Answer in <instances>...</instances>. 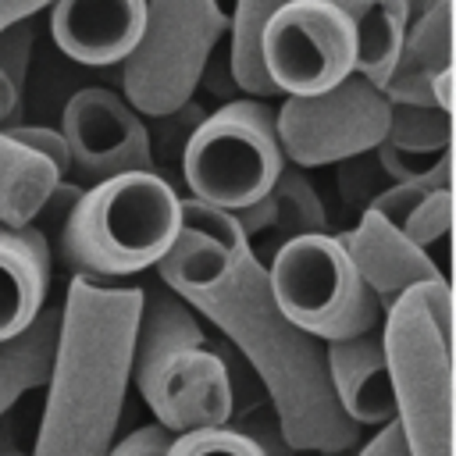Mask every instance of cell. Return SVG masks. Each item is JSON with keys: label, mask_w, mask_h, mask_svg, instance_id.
I'll list each match as a JSON object with an SVG mask.
<instances>
[{"label": "cell", "mask_w": 456, "mask_h": 456, "mask_svg": "<svg viewBox=\"0 0 456 456\" xmlns=\"http://www.w3.org/2000/svg\"><path fill=\"white\" fill-rule=\"evenodd\" d=\"M157 278L207 317L260 378L281 442L296 452H349L360 431L335 403L324 342L299 331L278 310L267 267L232 214L182 200V232L157 264Z\"/></svg>", "instance_id": "obj_1"}, {"label": "cell", "mask_w": 456, "mask_h": 456, "mask_svg": "<svg viewBox=\"0 0 456 456\" xmlns=\"http://www.w3.org/2000/svg\"><path fill=\"white\" fill-rule=\"evenodd\" d=\"M142 289L71 278L32 456H107L132 385Z\"/></svg>", "instance_id": "obj_2"}, {"label": "cell", "mask_w": 456, "mask_h": 456, "mask_svg": "<svg viewBox=\"0 0 456 456\" xmlns=\"http://www.w3.org/2000/svg\"><path fill=\"white\" fill-rule=\"evenodd\" d=\"M132 385L171 435L228 428L235 413V385L224 356L207 346L196 310L164 285L142 289Z\"/></svg>", "instance_id": "obj_3"}, {"label": "cell", "mask_w": 456, "mask_h": 456, "mask_svg": "<svg viewBox=\"0 0 456 456\" xmlns=\"http://www.w3.org/2000/svg\"><path fill=\"white\" fill-rule=\"evenodd\" d=\"M182 232V196L157 171H128L86 189L61 221V260L93 281L157 267Z\"/></svg>", "instance_id": "obj_4"}, {"label": "cell", "mask_w": 456, "mask_h": 456, "mask_svg": "<svg viewBox=\"0 0 456 456\" xmlns=\"http://www.w3.org/2000/svg\"><path fill=\"white\" fill-rule=\"evenodd\" d=\"M381 349L410 456H452V292L445 278L406 289L385 310Z\"/></svg>", "instance_id": "obj_5"}, {"label": "cell", "mask_w": 456, "mask_h": 456, "mask_svg": "<svg viewBox=\"0 0 456 456\" xmlns=\"http://www.w3.org/2000/svg\"><path fill=\"white\" fill-rule=\"evenodd\" d=\"M228 28L224 0H146L142 43L121 64L128 107L157 121L185 107Z\"/></svg>", "instance_id": "obj_6"}, {"label": "cell", "mask_w": 456, "mask_h": 456, "mask_svg": "<svg viewBox=\"0 0 456 456\" xmlns=\"http://www.w3.org/2000/svg\"><path fill=\"white\" fill-rule=\"evenodd\" d=\"M281 167L274 110L264 100H228L189 132L182 153L189 200L224 214L264 200Z\"/></svg>", "instance_id": "obj_7"}, {"label": "cell", "mask_w": 456, "mask_h": 456, "mask_svg": "<svg viewBox=\"0 0 456 456\" xmlns=\"http://www.w3.org/2000/svg\"><path fill=\"white\" fill-rule=\"evenodd\" d=\"M267 285L299 331L317 342H342L374 331L381 306L356 274L335 235H299L271 253Z\"/></svg>", "instance_id": "obj_8"}, {"label": "cell", "mask_w": 456, "mask_h": 456, "mask_svg": "<svg viewBox=\"0 0 456 456\" xmlns=\"http://www.w3.org/2000/svg\"><path fill=\"white\" fill-rule=\"evenodd\" d=\"M388 100L360 75L317 96H285L274 110L281 153L296 167L346 164L374 153L388 128Z\"/></svg>", "instance_id": "obj_9"}, {"label": "cell", "mask_w": 456, "mask_h": 456, "mask_svg": "<svg viewBox=\"0 0 456 456\" xmlns=\"http://www.w3.org/2000/svg\"><path fill=\"white\" fill-rule=\"evenodd\" d=\"M260 61L274 93L317 96L353 75L356 32L331 0H292L264 25Z\"/></svg>", "instance_id": "obj_10"}, {"label": "cell", "mask_w": 456, "mask_h": 456, "mask_svg": "<svg viewBox=\"0 0 456 456\" xmlns=\"http://www.w3.org/2000/svg\"><path fill=\"white\" fill-rule=\"evenodd\" d=\"M61 139L68 146V171H78L93 185L128 171H157L146 121L125 96L103 86H86L64 103Z\"/></svg>", "instance_id": "obj_11"}, {"label": "cell", "mask_w": 456, "mask_h": 456, "mask_svg": "<svg viewBox=\"0 0 456 456\" xmlns=\"http://www.w3.org/2000/svg\"><path fill=\"white\" fill-rule=\"evenodd\" d=\"M146 32V0H53L50 36L86 68L125 64Z\"/></svg>", "instance_id": "obj_12"}, {"label": "cell", "mask_w": 456, "mask_h": 456, "mask_svg": "<svg viewBox=\"0 0 456 456\" xmlns=\"http://www.w3.org/2000/svg\"><path fill=\"white\" fill-rule=\"evenodd\" d=\"M335 239L346 249V256L353 260V267L363 278V285L374 292L381 310H388L406 289L445 278L428 249L413 246L399 228H392L374 210H363L356 228H349V232H342Z\"/></svg>", "instance_id": "obj_13"}, {"label": "cell", "mask_w": 456, "mask_h": 456, "mask_svg": "<svg viewBox=\"0 0 456 456\" xmlns=\"http://www.w3.org/2000/svg\"><path fill=\"white\" fill-rule=\"evenodd\" d=\"M324 367L328 385L338 410L356 424H388L395 420V399L388 381V363L381 349V331H363L356 338L324 342Z\"/></svg>", "instance_id": "obj_14"}, {"label": "cell", "mask_w": 456, "mask_h": 456, "mask_svg": "<svg viewBox=\"0 0 456 456\" xmlns=\"http://www.w3.org/2000/svg\"><path fill=\"white\" fill-rule=\"evenodd\" d=\"M50 242L36 224H0V342L46 306Z\"/></svg>", "instance_id": "obj_15"}, {"label": "cell", "mask_w": 456, "mask_h": 456, "mask_svg": "<svg viewBox=\"0 0 456 456\" xmlns=\"http://www.w3.org/2000/svg\"><path fill=\"white\" fill-rule=\"evenodd\" d=\"M445 68H452V0H442L410 21L388 75L374 89L388 103L431 107V82Z\"/></svg>", "instance_id": "obj_16"}, {"label": "cell", "mask_w": 456, "mask_h": 456, "mask_svg": "<svg viewBox=\"0 0 456 456\" xmlns=\"http://www.w3.org/2000/svg\"><path fill=\"white\" fill-rule=\"evenodd\" d=\"M61 338V306H43L36 321L0 342V420L32 388H43Z\"/></svg>", "instance_id": "obj_17"}, {"label": "cell", "mask_w": 456, "mask_h": 456, "mask_svg": "<svg viewBox=\"0 0 456 456\" xmlns=\"http://www.w3.org/2000/svg\"><path fill=\"white\" fill-rule=\"evenodd\" d=\"M353 25L356 32V64H353V75L367 78L370 86H378L399 46H403V36L410 28V7L406 0H331Z\"/></svg>", "instance_id": "obj_18"}, {"label": "cell", "mask_w": 456, "mask_h": 456, "mask_svg": "<svg viewBox=\"0 0 456 456\" xmlns=\"http://www.w3.org/2000/svg\"><path fill=\"white\" fill-rule=\"evenodd\" d=\"M61 175L0 132V224H32Z\"/></svg>", "instance_id": "obj_19"}, {"label": "cell", "mask_w": 456, "mask_h": 456, "mask_svg": "<svg viewBox=\"0 0 456 456\" xmlns=\"http://www.w3.org/2000/svg\"><path fill=\"white\" fill-rule=\"evenodd\" d=\"M292 0H235L232 7V28H228V71L232 82L249 93V100L274 96V86L267 82L264 61H260V32L271 21L274 11H281Z\"/></svg>", "instance_id": "obj_20"}, {"label": "cell", "mask_w": 456, "mask_h": 456, "mask_svg": "<svg viewBox=\"0 0 456 456\" xmlns=\"http://www.w3.org/2000/svg\"><path fill=\"white\" fill-rule=\"evenodd\" d=\"M267 196L274 203V228H271L274 246H271V253L278 246H285L289 239H299V235H328L324 200L299 167H281V175L274 178Z\"/></svg>", "instance_id": "obj_21"}, {"label": "cell", "mask_w": 456, "mask_h": 456, "mask_svg": "<svg viewBox=\"0 0 456 456\" xmlns=\"http://www.w3.org/2000/svg\"><path fill=\"white\" fill-rule=\"evenodd\" d=\"M388 128L378 146L413 153V157H442L452 142V118L438 107H406L388 103Z\"/></svg>", "instance_id": "obj_22"}, {"label": "cell", "mask_w": 456, "mask_h": 456, "mask_svg": "<svg viewBox=\"0 0 456 456\" xmlns=\"http://www.w3.org/2000/svg\"><path fill=\"white\" fill-rule=\"evenodd\" d=\"M167 456H267V449L235 428H203L175 435L167 445Z\"/></svg>", "instance_id": "obj_23"}, {"label": "cell", "mask_w": 456, "mask_h": 456, "mask_svg": "<svg viewBox=\"0 0 456 456\" xmlns=\"http://www.w3.org/2000/svg\"><path fill=\"white\" fill-rule=\"evenodd\" d=\"M449 228H452V189H431V192L406 214V221L399 224V232H403L413 246H420V249H428L431 242L445 239Z\"/></svg>", "instance_id": "obj_24"}, {"label": "cell", "mask_w": 456, "mask_h": 456, "mask_svg": "<svg viewBox=\"0 0 456 456\" xmlns=\"http://www.w3.org/2000/svg\"><path fill=\"white\" fill-rule=\"evenodd\" d=\"M4 135H7L11 142H18L21 150L43 157L61 178L68 175V146H64V139H61L57 128H43V125H11V128H4Z\"/></svg>", "instance_id": "obj_25"}, {"label": "cell", "mask_w": 456, "mask_h": 456, "mask_svg": "<svg viewBox=\"0 0 456 456\" xmlns=\"http://www.w3.org/2000/svg\"><path fill=\"white\" fill-rule=\"evenodd\" d=\"M32 43H36L32 21H18V25H7V28L0 32V71H4L18 89L25 86V75H28Z\"/></svg>", "instance_id": "obj_26"}, {"label": "cell", "mask_w": 456, "mask_h": 456, "mask_svg": "<svg viewBox=\"0 0 456 456\" xmlns=\"http://www.w3.org/2000/svg\"><path fill=\"white\" fill-rule=\"evenodd\" d=\"M171 438H175V435L164 431V428L153 420V424H142V428L128 431L121 442H114L107 456H167Z\"/></svg>", "instance_id": "obj_27"}, {"label": "cell", "mask_w": 456, "mask_h": 456, "mask_svg": "<svg viewBox=\"0 0 456 456\" xmlns=\"http://www.w3.org/2000/svg\"><path fill=\"white\" fill-rule=\"evenodd\" d=\"M356 456H410V445H406V438H403L399 424H395V420H388V424H381V428H378V435H374L370 442H363V445H360V452H356Z\"/></svg>", "instance_id": "obj_28"}, {"label": "cell", "mask_w": 456, "mask_h": 456, "mask_svg": "<svg viewBox=\"0 0 456 456\" xmlns=\"http://www.w3.org/2000/svg\"><path fill=\"white\" fill-rule=\"evenodd\" d=\"M53 0H0V32L7 25H18V21H28L36 11L50 7Z\"/></svg>", "instance_id": "obj_29"}, {"label": "cell", "mask_w": 456, "mask_h": 456, "mask_svg": "<svg viewBox=\"0 0 456 456\" xmlns=\"http://www.w3.org/2000/svg\"><path fill=\"white\" fill-rule=\"evenodd\" d=\"M21 110V89L0 71V132L14 125V114Z\"/></svg>", "instance_id": "obj_30"}, {"label": "cell", "mask_w": 456, "mask_h": 456, "mask_svg": "<svg viewBox=\"0 0 456 456\" xmlns=\"http://www.w3.org/2000/svg\"><path fill=\"white\" fill-rule=\"evenodd\" d=\"M431 107L452 114V68L435 75V82H431Z\"/></svg>", "instance_id": "obj_31"}, {"label": "cell", "mask_w": 456, "mask_h": 456, "mask_svg": "<svg viewBox=\"0 0 456 456\" xmlns=\"http://www.w3.org/2000/svg\"><path fill=\"white\" fill-rule=\"evenodd\" d=\"M435 4H442V0H406V7H410V18H413V21H417L420 14H428Z\"/></svg>", "instance_id": "obj_32"}, {"label": "cell", "mask_w": 456, "mask_h": 456, "mask_svg": "<svg viewBox=\"0 0 456 456\" xmlns=\"http://www.w3.org/2000/svg\"><path fill=\"white\" fill-rule=\"evenodd\" d=\"M321 456H346V452H321Z\"/></svg>", "instance_id": "obj_33"}]
</instances>
